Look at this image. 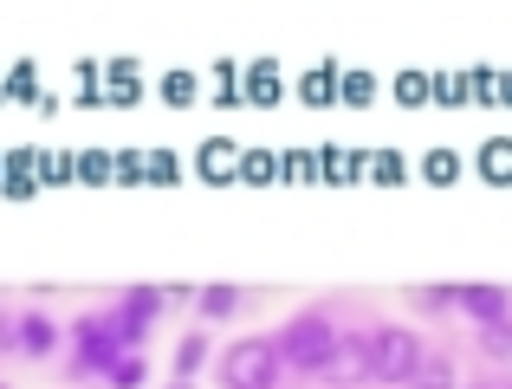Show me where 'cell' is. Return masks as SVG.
Masks as SVG:
<instances>
[{
  "label": "cell",
  "instance_id": "obj_1",
  "mask_svg": "<svg viewBox=\"0 0 512 389\" xmlns=\"http://www.w3.org/2000/svg\"><path fill=\"white\" fill-rule=\"evenodd\" d=\"M279 364L299 370V377H331V364H338V325H331V312H292L286 325H279Z\"/></svg>",
  "mask_w": 512,
  "mask_h": 389
},
{
  "label": "cell",
  "instance_id": "obj_10",
  "mask_svg": "<svg viewBox=\"0 0 512 389\" xmlns=\"http://www.w3.org/2000/svg\"><path fill=\"white\" fill-rule=\"evenodd\" d=\"M201 364H208V331H188L182 351H175V377H195Z\"/></svg>",
  "mask_w": 512,
  "mask_h": 389
},
{
  "label": "cell",
  "instance_id": "obj_5",
  "mask_svg": "<svg viewBox=\"0 0 512 389\" xmlns=\"http://www.w3.org/2000/svg\"><path fill=\"white\" fill-rule=\"evenodd\" d=\"M59 338H65V325L46 318V312H20V318H13V351H20V357H52Z\"/></svg>",
  "mask_w": 512,
  "mask_h": 389
},
{
  "label": "cell",
  "instance_id": "obj_8",
  "mask_svg": "<svg viewBox=\"0 0 512 389\" xmlns=\"http://www.w3.org/2000/svg\"><path fill=\"white\" fill-rule=\"evenodd\" d=\"M195 312L201 318H234V312H247V292H240V286H201Z\"/></svg>",
  "mask_w": 512,
  "mask_h": 389
},
{
  "label": "cell",
  "instance_id": "obj_2",
  "mask_svg": "<svg viewBox=\"0 0 512 389\" xmlns=\"http://www.w3.org/2000/svg\"><path fill=\"white\" fill-rule=\"evenodd\" d=\"M363 370L383 383H415L422 370V338L409 325H370L363 331Z\"/></svg>",
  "mask_w": 512,
  "mask_h": 389
},
{
  "label": "cell",
  "instance_id": "obj_6",
  "mask_svg": "<svg viewBox=\"0 0 512 389\" xmlns=\"http://www.w3.org/2000/svg\"><path fill=\"white\" fill-rule=\"evenodd\" d=\"M111 312H117V325H124V338H130V344H143V331H150V318L163 312V292H150V286H130L124 299L111 305Z\"/></svg>",
  "mask_w": 512,
  "mask_h": 389
},
{
  "label": "cell",
  "instance_id": "obj_11",
  "mask_svg": "<svg viewBox=\"0 0 512 389\" xmlns=\"http://www.w3.org/2000/svg\"><path fill=\"white\" fill-rule=\"evenodd\" d=\"M0 351H13V312H0Z\"/></svg>",
  "mask_w": 512,
  "mask_h": 389
},
{
  "label": "cell",
  "instance_id": "obj_9",
  "mask_svg": "<svg viewBox=\"0 0 512 389\" xmlns=\"http://www.w3.org/2000/svg\"><path fill=\"white\" fill-rule=\"evenodd\" d=\"M480 351H487V357H512V312H500V318L480 325Z\"/></svg>",
  "mask_w": 512,
  "mask_h": 389
},
{
  "label": "cell",
  "instance_id": "obj_7",
  "mask_svg": "<svg viewBox=\"0 0 512 389\" xmlns=\"http://www.w3.org/2000/svg\"><path fill=\"white\" fill-rule=\"evenodd\" d=\"M454 312H467L474 325H487V318L512 312V299H506L500 286H454Z\"/></svg>",
  "mask_w": 512,
  "mask_h": 389
},
{
  "label": "cell",
  "instance_id": "obj_3",
  "mask_svg": "<svg viewBox=\"0 0 512 389\" xmlns=\"http://www.w3.org/2000/svg\"><path fill=\"white\" fill-rule=\"evenodd\" d=\"M72 338H78V357H72L78 377H104L124 351H137V344L124 338V325H117V312H85L72 325Z\"/></svg>",
  "mask_w": 512,
  "mask_h": 389
},
{
  "label": "cell",
  "instance_id": "obj_4",
  "mask_svg": "<svg viewBox=\"0 0 512 389\" xmlns=\"http://www.w3.org/2000/svg\"><path fill=\"white\" fill-rule=\"evenodd\" d=\"M279 377H286V364H279L273 338H240L234 351L221 357V383H234V389H273Z\"/></svg>",
  "mask_w": 512,
  "mask_h": 389
}]
</instances>
